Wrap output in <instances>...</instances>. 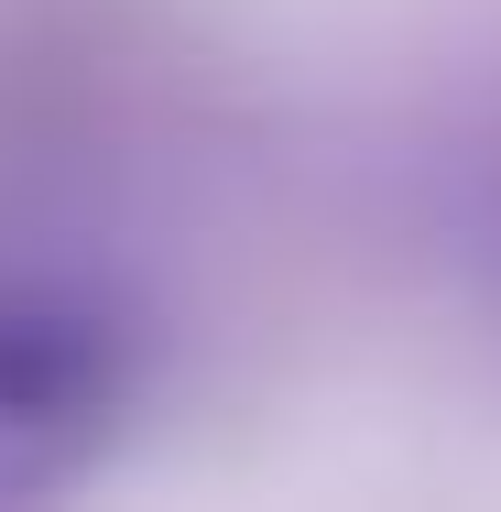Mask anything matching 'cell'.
<instances>
[{"label": "cell", "mask_w": 501, "mask_h": 512, "mask_svg": "<svg viewBox=\"0 0 501 512\" xmlns=\"http://www.w3.org/2000/svg\"><path fill=\"white\" fill-rule=\"evenodd\" d=\"M458 262L480 273V295L501 306V164L480 175V197H469V229H458Z\"/></svg>", "instance_id": "cell-2"}, {"label": "cell", "mask_w": 501, "mask_h": 512, "mask_svg": "<svg viewBox=\"0 0 501 512\" xmlns=\"http://www.w3.org/2000/svg\"><path fill=\"white\" fill-rule=\"evenodd\" d=\"M142 393V338L66 284H0V512L99 469Z\"/></svg>", "instance_id": "cell-1"}]
</instances>
